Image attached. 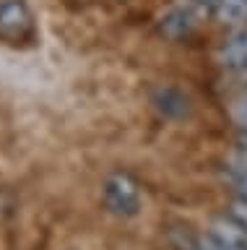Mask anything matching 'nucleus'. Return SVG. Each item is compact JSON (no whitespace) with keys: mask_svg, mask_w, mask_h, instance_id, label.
I'll use <instances>...</instances> for the list:
<instances>
[{"mask_svg":"<svg viewBox=\"0 0 247 250\" xmlns=\"http://www.w3.org/2000/svg\"><path fill=\"white\" fill-rule=\"evenodd\" d=\"M102 195H104V206L110 208L114 216H135L138 211L143 208L141 185H138V180L133 175H128V172H112V175L104 180Z\"/></svg>","mask_w":247,"mask_h":250,"instance_id":"1","label":"nucleus"},{"mask_svg":"<svg viewBox=\"0 0 247 250\" xmlns=\"http://www.w3.org/2000/svg\"><path fill=\"white\" fill-rule=\"evenodd\" d=\"M34 31V16L24 0H3L0 3V39L8 44L26 42Z\"/></svg>","mask_w":247,"mask_h":250,"instance_id":"2","label":"nucleus"},{"mask_svg":"<svg viewBox=\"0 0 247 250\" xmlns=\"http://www.w3.org/2000/svg\"><path fill=\"white\" fill-rule=\"evenodd\" d=\"M151 102H153V107H156V112L169 117V120H182V117L190 115V99L185 97L180 89H172V86L156 89Z\"/></svg>","mask_w":247,"mask_h":250,"instance_id":"3","label":"nucleus"},{"mask_svg":"<svg viewBox=\"0 0 247 250\" xmlns=\"http://www.w3.org/2000/svg\"><path fill=\"white\" fill-rule=\"evenodd\" d=\"M211 237H216L224 245H231L237 250H247V229L242 224H237L231 216H221V219H213L211 224Z\"/></svg>","mask_w":247,"mask_h":250,"instance_id":"4","label":"nucleus"},{"mask_svg":"<svg viewBox=\"0 0 247 250\" xmlns=\"http://www.w3.org/2000/svg\"><path fill=\"white\" fill-rule=\"evenodd\" d=\"M221 62L231 70H237L239 65L247 62V26L234 31L221 47Z\"/></svg>","mask_w":247,"mask_h":250,"instance_id":"5","label":"nucleus"},{"mask_svg":"<svg viewBox=\"0 0 247 250\" xmlns=\"http://www.w3.org/2000/svg\"><path fill=\"white\" fill-rule=\"evenodd\" d=\"M192 29H195V16H192L188 8H174V11H169L164 19H161V31H164L169 39H182V37H188Z\"/></svg>","mask_w":247,"mask_h":250,"instance_id":"6","label":"nucleus"},{"mask_svg":"<svg viewBox=\"0 0 247 250\" xmlns=\"http://www.w3.org/2000/svg\"><path fill=\"white\" fill-rule=\"evenodd\" d=\"M213 13L224 26H239L247 21V0H216Z\"/></svg>","mask_w":247,"mask_h":250,"instance_id":"7","label":"nucleus"},{"mask_svg":"<svg viewBox=\"0 0 247 250\" xmlns=\"http://www.w3.org/2000/svg\"><path fill=\"white\" fill-rule=\"evenodd\" d=\"M231 117H234L237 128L242 130V136H247V89L245 94L234 102V107H231Z\"/></svg>","mask_w":247,"mask_h":250,"instance_id":"8","label":"nucleus"},{"mask_svg":"<svg viewBox=\"0 0 247 250\" xmlns=\"http://www.w3.org/2000/svg\"><path fill=\"white\" fill-rule=\"evenodd\" d=\"M229 216L247 229V198H234L229 206Z\"/></svg>","mask_w":247,"mask_h":250,"instance_id":"9","label":"nucleus"},{"mask_svg":"<svg viewBox=\"0 0 247 250\" xmlns=\"http://www.w3.org/2000/svg\"><path fill=\"white\" fill-rule=\"evenodd\" d=\"M195 250H237V248L224 245V242H219L216 237H211V234H206V237H198V242H195Z\"/></svg>","mask_w":247,"mask_h":250,"instance_id":"10","label":"nucleus"},{"mask_svg":"<svg viewBox=\"0 0 247 250\" xmlns=\"http://www.w3.org/2000/svg\"><path fill=\"white\" fill-rule=\"evenodd\" d=\"M234 172H237V175H245V177H247V151H242L239 156H234Z\"/></svg>","mask_w":247,"mask_h":250,"instance_id":"11","label":"nucleus"},{"mask_svg":"<svg viewBox=\"0 0 247 250\" xmlns=\"http://www.w3.org/2000/svg\"><path fill=\"white\" fill-rule=\"evenodd\" d=\"M234 183H237L239 198H247V177L245 175H234Z\"/></svg>","mask_w":247,"mask_h":250,"instance_id":"12","label":"nucleus"},{"mask_svg":"<svg viewBox=\"0 0 247 250\" xmlns=\"http://www.w3.org/2000/svg\"><path fill=\"white\" fill-rule=\"evenodd\" d=\"M234 78L247 89V62H245V65H239V68L234 70Z\"/></svg>","mask_w":247,"mask_h":250,"instance_id":"13","label":"nucleus"},{"mask_svg":"<svg viewBox=\"0 0 247 250\" xmlns=\"http://www.w3.org/2000/svg\"><path fill=\"white\" fill-rule=\"evenodd\" d=\"M239 148H242V151H247V136L239 138Z\"/></svg>","mask_w":247,"mask_h":250,"instance_id":"14","label":"nucleus"}]
</instances>
